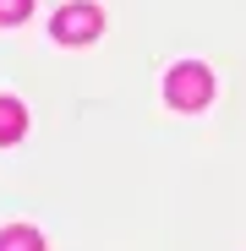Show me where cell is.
I'll return each mask as SVG.
<instances>
[{
  "instance_id": "obj_5",
  "label": "cell",
  "mask_w": 246,
  "mask_h": 251,
  "mask_svg": "<svg viewBox=\"0 0 246 251\" xmlns=\"http://www.w3.org/2000/svg\"><path fill=\"white\" fill-rule=\"evenodd\" d=\"M33 11V0H0V22H22Z\"/></svg>"
},
{
  "instance_id": "obj_2",
  "label": "cell",
  "mask_w": 246,
  "mask_h": 251,
  "mask_svg": "<svg viewBox=\"0 0 246 251\" xmlns=\"http://www.w3.org/2000/svg\"><path fill=\"white\" fill-rule=\"evenodd\" d=\"M99 27H104L99 6H66L55 17V38L60 44H88V38H99Z\"/></svg>"
},
{
  "instance_id": "obj_1",
  "label": "cell",
  "mask_w": 246,
  "mask_h": 251,
  "mask_svg": "<svg viewBox=\"0 0 246 251\" xmlns=\"http://www.w3.org/2000/svg\"><path fill=\"white\" fill-rule=\"evenodd\" d=\"M164 93H170L175 109H202V104L214 99V76H208V66L181 60V66L170 71V82H164Z\"/></svg>"
},
{
  "instance_id": "obj_3",
  "label": "cell",
  "mask_w": 246,
  "mask_h": 251,
  "mask_svg": "<svg viewBox=\"0 0 246 251\" xmlns=\"http://www.w3.org/2000/svg\"><path fill=\"white\" fill-rule=\"evenodd\" d=\"M22 131H27V109H22L17 99H0V148H6V142H22Z\"/></svg>"
},
{
  "instance_id": "obj_4",
  "label": "cell",
  "mask_w": 246,
  "mask_h": 251,
  "mask_svg": "<svg viewBox=\"0 0 246 251\" xmlns=\"http://www.w3.org/2000/svg\"><path fill=\"white\" fill-rule=\"evenodd\" d=\"M0 251H44V240H38V229L11 224V229H0Z\"/></svg>"
}]
</instances>
